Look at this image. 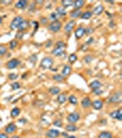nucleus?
<instances>
[{
  "mask_svg": "<svg viewBox=\"0 0 122 138\" xmlns=\"http://www.w3.org/2000/svg\"><path fill=\"white\" fill-rule=\"evenodd\" d=\"M62 27V22H61V21H59V20L52 21V22H51L50 24L48 25V30L50 31H52V32L56 33L61 31Z\"/></svg>",
  "mask_w": 122,
  "mask_h": 138,
  "instance_id": "nucleus-1",
  "label": "nucleus"
},
{
  "mask_svg": "<svg viewBox=\"0 0 122 138\" xmlns=\"http://www.w3.org/2000/svg\"><path fill=\"white\" fill-rule=\"evenodd\" d=\"M53 65V59L52 57H44L40 62V67L43 69H50Z\"/></svg>",
  "mask_w": 122,
  "mask_h": 138,
  "instance_id": "nucleus-2",
  "label": "nucleus"
},
{
  "mask_svg": "<svg viewBox=\"0 0 122 138\" xmlns=\"http://www.w3.org/2000/svg\"><path fill=\"white\" fill-rule=\"evenodd\" d=\"M24 20V18H22L21 16H16L14 18L12 19V21L10 22L9 24V28L11 31H14V30H17L18 28V26L20 25V23Z\"/></svg>",
  "mask_w": 122,
  "mask_h": 138,
  "instance_id": "nucleus-3",
  "label": "nucleus"
},
{
  "mask_svg": "<svg viewBox=\"0 0 122 138\" xmlns=\"http://www.w3.org/2000/svg\"><path fill=\"white\" fill-rule=\"evenodd\" d=\"M121 101H122V94H121V91L115 92V93L109 98V100H108V102H109V103H112V104L121 103Z\"/></svg>",
  "mask_w": 122,
  "mask_h": 138,
  "instance_id": "nucleus-4",
  "label": "nucleus"
},
{
  "mask_svg": "<svg viewBox=\"0 0 122 138\" xmlns=\"http://www.w3.org/2000/svg\"><path fill=\"white\" fill-rule=\"evenodd\" d=\"M20 64H21V62H20L18 58H13V59H11V60H9L8 62H6V67L8 69H9V70H12V69L17 68Z\"/></svg>",
  "mask_w": 122,
  "mask_h": 138,
  "instance_id": "nucleus-5",
  "label": "nucleus"
},
{
  "mask_svg": "<svg viewBox=\"0 0 122 138\" xmlns=\"http://www.w3.org/2000/svg\"><path fill=\"white\" fill-rule=\"evenodd\" d=\"M80 118H81V116L78 112H72V113L68 114V116L66 118V120H67V122H68L69 123H75V122H77L80 120Z\"/></svg>",
  "mask_w": 122,
  "mask_h": 138,
  "instance_id": "nucleus-6",
  "label": "nucleus"
},
{
  "mask_svg": "<svg viewBox=\"0 0 122 138\" xmlns=\"http://www.w3.org/2000/svg\"><path fill=\"white\" fill-rule=\"evenodd\" d=\"M74 35H75V38L77 40L82 39L85 35V28H84L83 26H79L74 31Z\"/></svg>",
  "mask_w": 122,
  "mask_h": 138,
  "instance_id": "nucleus-7",
  "label": "nucleus"
},
{
  "mask_svg": "<svg viewBox=\"0 0 122 138\" xmlns=\"http://www.w3.org/2000/svg\"><path fill=\"white\" fill-rule=\"evenodd\" d=\"M109 116L112 119H116L118 121H122V109H118L117 111H113L109 113Z\"/></svg>",
  "mask_w": 122,
  "mask_h": 138,
  "instance_id": "nucleus-8",
  "label": "nucleus"
},
{
  "mask_svg": "<svg viewBox=\"0 0 122 138\" xmlns=\"http://www.w3.org/2000/svg\"><path fill=\"white\" fill-rule=\"evenodd\" d=\"M17 131V125L14 122H11V123L8 124V125L5 127V133L6 134H14Z\"/></svg>",
  "mask_w": 122,
  "mask_h": 138,
  "instance_id": "nucleus-9",
  "label": "nucleus"
},
{
  "mask_svg": "<svg viewBox=\"0 0 122 138\" xmlns=\"http://www.w3.org/2000/svg\"><path fill=\"white\" fill-rule=\"evenodd\" d=\"M75 24H76V22H75V20H74V19L68 21V22L65 24V26H64V31H65V32L70 33L71 31L74 30V27H75Z\"/></svg>",
  "mask_w": 122,
  "mask_h": 138,
  "instance_id": "nucleus-10",
  "label": "nucleus"
},
{
  "mask_svg": "<svg viewBox=\"0 0 122 138\" xmlns=\"http://www.w3.org/2000/svg\"><path fill=\"white\" fill-rule=\"evenodd\" d=\"M61 134L60 131L57 129H51L46 133V137L48 138H57Z\"/></svg>",
  "mask_w": 122,
  "mask_h": 138,
  "instance_id": "nucleus-11",
  "label": "nucleus"
},
{
  "mask_svg": "<svg viewBox=\"0 0 122 138\" xmlns=\"http://www.w3.org/2000/svg\"><path fill=\"white\" fill-rule=\"evenodd\" d=\"M65 49L63 48H59V47H54V49L52 51V54L54 56H63L65 55V52H64Z\"/></svg>",
  "mask_w": 122,
  "mask_h": 138,
  "instance_id": "nucleus-12",
  "label": "nucleus"
},
{
  "mask_svg": "<svg viewBox=\"0 0 122 138\" xmlns=\"http://www.w3.org/2000/svg\"><path fill=\"white\" fill-rule=\"evenodd\" d=\"M72 71H73L72 66H71V65H65L63 66V68L62 69V74H61V75H62V77H68V75H71Z\"/></svg>",
  "mask_w": 122,
  "mask_h": 138,
  "instance_id": "nucleus-13",
  "label": "nucleus"
},
{
  "mask_svg": "<svg viewBox=\"0 0 122 138\" xmlns=\"http://www.w3.org/2000/svg\"><path fill=\"white\" fill-rule=\"evenodd\" d=\"M28 28H30V21L24 19V20L20 23V25L18 26V31H20V32H24V31H27Z\"/></svg>",
  "mask_w": 122,
  "mask_h": 138,
  "instance_id": "nucleus-14",
  "label": "nucleus"
},
{
  "mask_svg": "<svg viewBox=\"0 0 122 138\" xmlns=\"http://www.w3.org/2000/svg\"><path fill=\"white\" fill-rule=\"evenodd\" d=\"M104 6H103L102 4L100 5H97V6H96V8L93 9L92 11V14L95 15V16H100L101 14H102L103 12H104Z\"/></svg>",
  "mask_w": 122,
  "mask_h": 138,
  "instance_id": "nucleus-15",
  "label": "nucleus"
},
{
  "mask_svg": "<svg viewBox=\"0 0 122 138\" xmlns=\"http://www.w3.org/2000/svg\"><path fill=\"white\" fill-rule=\"evenodd\" d=\"M28 2L26 0H19L18 2H16L15 4V8H18V9H25V8L28 6Z\"/></svg>",
  "mask_w": 122,
  "mask_h": 138,
  "instance_id": "nucleus-16",
  "label": "nucleus"
},
{
  "mask_svg": "<svg viewBox=\"0 0 122 138\" xmlns=\"http://www.w3.org/2000/svg\"><path fill=\"white\" fill-rule=\"evenodd\" d=\"M91 105H92V101H91V99L89 97L84 98V99L81 100V106H82L84 109H87V108H89Z\"/></svg>",
  "mask_w": 122,
  "mask_h": 138,
  "instance_id": "nucleus-17",
  "label": "nucleus"
},
{
  "mask_svg": "<svg viewBox=\"0 0 122 138\" xmlns=\"http://www.w3.org/2000/svg\"><path fill=\"white\" fill-rule=\"evenodd\" d=\"M101 87H102V83L100 81H98V80H94V81L89 84V87H90L93 91L96 89H100Z\"/></svg>",
  "mask_w": 122,
  "mask_h": 138,
  "instance_id": "nucleus-18",
  "label": "nucleus"
},
{
  "mask_svg": "<svg viewBox=\"0 0 122 138\" xmlns=\"http://www.w3.org/2000/svg\"><path fill=\"white\" fill-rule=\"evenodd\" d=\"M91 106H93V108H94L95 110L99 111V110H101L103 108V106H104V102L101 100H96L92 102V105Z\"/></svg>",
  "mask_w": 122,
  "mask_h": 138,
  "instance_id": "nucleus-19",
  "label": "nucleus"
},
{
  "mask_svg": "<svg viewBox=\"0 0 122 138\" xmlns=\"http://www.w3.org/2000/svg\"><path fill=\"white\" fill-rule=\"evenodd\" d=\"M84 4H85V2L84 0H75V1H74L73 6L74 8V9H81L84 6Z\"/></svg>",
  "mask_w": 122,
  "mask_h": 138,
  "instance_id": "nucleus-20",
  "label": "nucleus"
},
{
  "mask_svg": "<svg viewBox=\"0 0 122 138\" xmlns=\"http://www.w3.org/2000/svg\"><path fill=\"white\" fill-rule=\"evenodd\" d=\"M97 138H113V134L109 131H103L98 134Z\"/></svg>",
  "mask_w": 122,
  "mask_h": 138,
  "instance_id": "nucleus-21",
  "label": "nucleus"
},
{
  "mask_svg": "<svg viewBox=\"0 0 122 138\" xmlns=\"http://www.w3.org/2000/svg\"><path fill=\"white\" fill-rule=\"evenodd\" d=\"M78 130V127L74 123H69L65 126V131L67 133H70V132H76V131Z\"/></svg>",
  "mask_w": 122,
  "mask_h": 138,
  "instance_id": "nucleus-22",
  "label": "nucleus"
},
{
  "mask_svg": "<svg viewBox=\"0 0 122 138\" xmlns=\"http://www.w3.org/2000/svg\"><path fill=\"white\" fill-rule=\"evenodd\" d=\"M82 13L83 12L81 11V9H74V10L70 12V16H71V18H78L81 17Z\"/></svg>",
  "mask_w": 122,
  "mask_h": 138,
  "instance_id": "nucleus-23",
  "label": "nucleus"
},
{
  "mask_svg": "<svg viewBox=\"0 0 122 138\" xmlns=\"http://www.w3.org/2000/svg\"><path fill=\"white\" fill-rule=\"evenodd\" d=\"M67 100V97H66L65 93H62V94H58V97H57V101L60 104H63L66 102Z\"/></svg>",
  "mask_w": 122,
  "mask_h": 138,
  "instance_id": "nucleus-24",
  "label": "nucleus"
},
{
  "mask_svg": "<svg viewBox=\"0 0 122 138\" xmlns=\"http://www.w3.org/2000/svg\"><path fill=\"white\" fill-rule=\"evenodd\" d=\"M55 13H57V15H58L59 17H64L66 15V11H65V8H63L62 6H58V8H56V11H55Z\"/></svg>",
  "mask_w": 122,
  "mask_h": 138,
  "instance_id": "nucleus-25",
  "label": "nucleus"
},
{
  "mask_svg": "<svg viewBox=\"0 0 122 138\" xmlns=\"http://www.w3.org/2000/svg\"><path fill=\"white\" fill-rule=\"evenodd\" d=\"M20 112H21V110H20L19 108L16 107V108H14L12 111H11V112H10V115H11V117L16 118V117H18V116L19 115Z\"/></svg>",
  "mask_w": 122,
  "mask_h": 138,
  "instance_id": "nucleus-26",
  "label": "nucleus"
},
{
  "mask_svg": "<svg viewBox=\"0 0 122 138\" xmlns=\"http://www.w3.org/2000/svg\"><path fill=\"white\" fill-rule=\"evenodd\" d=\"M92 16H93L92 11L87 10V11H84V12H83L80 18H83V19H89V18H91V17H92Z\"/></svg>",
  "mask_w": 122,
  "mask_h": 138,
  "instance_id": "nucleus-27",
  "label": "nucleus"
},
{
  "mask_svg": "<svg viewBox=\"0 0 122 138\" xmlns=\"http://www.w3.org/2000/svg\"><path fill=\"white\" fill-rule=\"evenodd\" d=\"M73 5H74V0H62V6L63 8H69Z\"/></svg>",
  "mask_w": 122,
  "mask_h": 138,
  "instance_id": "nucleus-28",
  "label": "nucleus"
},
{
  "mask_svg": "<svg viewBox=\"0 0 122 138\" xmlns=\"http://www.w3.org/2000/svg\"><path fill=\"white\" fill-rule=\"evenodd\" d=\"M60 91H61V89L58 87H52L49 88V92H50L52 95H58V94H60Z\"/></svg>",
  "mask_w": 122,
  "mask_h": 138,
  "instance_id": "nucleus-29",
  "label": "nucleus"
},
{
  "mask_svg": "<svg viewBox=\"0 0 122 138\" xmlns=\"http://www.w3.org/2000/svg\"><path fill=\"white\" fill-rule=\"evenodd\" d=\"M68 100L72 105H76V104L78 103V100H77V98L74 95H71L70 97L68 98Z\"/></svg>",
  "mask_w": 122,
  "mask_h": 138,
  "instance_id": "nucleus-30",
  "label": "nucleus"
},
{
  "mask_svg": "<svg viewBox=\"0 0 122 138\" xmlns=\"http://www.w3.org/2000/svg\"><path fill=\"white\" fill-rule=\"evenodd\" d=\"M52 79L57 82H62L64 80V77H62L60 74H56V75H54L53 77H52Z\"/></svg>",
  "mask_w": 122,
  "mask_h": 138,
  "instance_id": "nucleus-31",
  "label": "nucleus"
},
{
  "mask_svg": "<svg viewBox=\"0 0 122 138\" xmlns=\"http://www.w3.org/2000/svg\"><path fill=\"white\" fill-rule=\"evenodd\" d=\"M76 60H77V55H76L75 53H72V54L69 55L68 61H69V63H70L71 65H72V64H74V63H75Z\"/></svg>",
  "mask_w": 122,
  "mask_h": 138,
  "instance_id": "nucleus-32",
  "label": "nucleus"
},
{
  "mask_svg": "<svg viewBox=\"0 0 122 138\" xmlns=\"http://www.w3.org/2000/svg\"><path fill=\"white\" fill-rule=\"evenodd\" d=\"M59 18H60V17H59L58 15H57V13H55V12L51 13L50 17H49V18L52 21H57L59 19Z\"/></svg>",
  "mask_w": 122,
  "mask_h": 138,
  "instance_id": "nucleus-33",
  "label": "nucleus"
},
{
  "mask_svg": "<svg viewBox=\"0 0 122 138\" xmlns=\"http://www.w3.org/2000/svg\"><path fill=\"white\" fill-rule=\"evenodd\" d=\"M8 52V48H6L5 45L3 44H0V56H3L5 55Z\"/></svg>",
  "mask_w": 122,
  "mask_h": 138,
  "instance_id": "nucleus-34",
  "label": "nucleus"
},
{
  "mask_svg": "<svg viewBox=\"0 0 122 138\" xmlns=\"http://www.w3.org/2000/svg\"><path fill=\"white\" fill-rule=\"evenodd\" d=\"M18 43L17 40H12V41L9 43V49L10 50H14V49L18 46Z\"/></svg>",
  "mask_w": 122,
  "mask_h": 138,
  "instance_id": "nucleus-35",
  "label": "nucleus"
},
{
  "mask_svg": "<svg viewBox=\"0 0 122 138\" xmlns=\"http://www.w3.org/2000/svg\"><path fill=\"white\" fill-rule=\"evenodd\" d=\"M20 87H21V85H20L18 82H14V83L11 84V89H12V90H18V89H19Z\"/></svg>",
  "mask_w": 122,
  "mask_h": 138,
  "instance_id": "nucleus-36",
  "label": "nucleus"
},
{
  "mask_svg": "<svg viewBox=\"0 0 122 138\" xmlns=\"http://www.w3.org/2000/svg\"><path fill=\"white\" fill-rule=\"evenodd\" d=\"M66 46H67V45H66V43H64V42H62V41L57 42L56 45H55V47H59V48H63V49H65Z\"/></svg>",
  "mask_w": 122,
  "mask_h": 138,
  "instance_id": "nucleus-37",
  "label": "nucleus"
},
{
  "mask_svg": "<svg viewBox=\"0 0 122 138\" xmlns=\"http://www.w3.org/2000/svg\"><path fill=\"white\" fill-rule=\"evenodd\" d=\"M84 61L85 62V63H87V64L91 63V62L93 61V56H92V55H86V56H84Z\"/></svg>",
  "mask_w": 122,
  "mask_h": 138,
  "instance_id": "nucleus-38",
  "label": "nucleus"
},
{
  "mask_svg": "<svg viewBox=\"0 0 122 138\" xmlns=\"http://www.w3.org/2000/svg\"><path fill=\"white\" fill-rule=\"evenodd\" d=\"M28 60H30V62H31L32 64H35L37 62V60H38V57H37V54H34V55H31V56L28 58Z\"/></svg>",
  "mask_w": 122,
  "mask_h": 138,
  "instance_id": "nucleus-39",
  "label": "nucleus"
},
{
  "mask_svg": "<svg viewBox=\"0 0 122 138\" xmlns=\"http://www.w3.org/2000/svg\"><path fill=\"white\" fill-rule=\"evenodd\" d=\"M53 125L56 126V127H62V120H55L53 122Z\"/></svg>",
  "mask_w": 122,
  "mask_h": 138,
  "instance_id": "nucleus-40",
  "label": "nucleus"
},
{
  "mask_svg": "<svg viewBox=\"0 0 122 138\" xmlns=\"http://www.w3.org/2000/svg\"><path fill=\"white\" fill-rule=\"evenodd\" d=\"M18 75H17V74L11 73V74H9V75H8V79L15 80V79H17V78H18Z\"/></svg>",
  "mask_w": 122,
  "mask_h": 138,
  "instance_id": "nucleus-41",
  "label": "nucleus"
},
{
  "mask_svg": "<svg viewBox=\"0 0 122 138\" xmlns=\"http://www.w3.org/2000/svg\"><path fill=\"white\" fill-rule=\"evenodd\" d=\"M0 4L5 5V6H8V5L12 4V1H10V0H1V1H0Z\"/></svg>",
  "mask_w": 122,
  "mask_h": 138,
  "instance_id": "nucleus-42",
  "label": "nucleus"
},
{
  "mask_svg": "<svg viewBox=\"0 0 122 138\" xmlns=\"http://www.w3.org/2000/svg\"><path fill=\"white\" fill-rule=\"evenodd\" d=\"M93 32H94L93 28H91V27H87V28H85V34H92Z\"/></svg>",
  "mask_w": 122,
  "mask_h": 138,
  "instance_id": "nucleus-43",
  "label": "nucleus"
},
{
  "mask_svg": "<svg viewBox=\"0 0 122 138\" xmlns=\"http://www.w3.org/2000/svg\"><path fill=\"white\" fill-rule=\"evenodd\" d=\"M23 36H24V32H20V31H18V33L16 34V39L17 40H21L22 38H23Z\"/></svg>",
  "mask_w": 122,
  "mask_h": 138,
  "instance_id": "nucleus-44",
  "label": "nucleus"
},
{
  "mask_svg": "<svg viewBox=\"0 0 122 138\" xmlns=\"http://www.w3.org/2000/svg\"><path fill=\"white\" fill-rule=\"evenodd\" d=\"M40 20H41V24L46 25L47 23L49 22V18H45V17H42V18H40Z\"/></svg>",
  "mask_w": 122,
  "mask_h": 138,
  "instance_id": "nucleus-45",
  "label": "nucleus"
},
{
  "mask_svg": "<svg viewBox=\"0 0 122 138\" xmlns=\"http://www.w3.org/2000/svg\"><path fill=\"white\" fill-rule=\"evenodd\" d=\"M52 45V40H49V41L46 42V44H45V47L46 48H49V47H51Z\"/></svg>",
  "mask_w": 122,
  "mask_h": 138,
  "instance_id": "nucleus-46",
  "label": "nucleus"
},
{
  "mask_svg": "<svg viewBox=\"0 0 122 138\" xmlns=\"http://www.w3.org/2000/svg\"><path fill=\"white\" fill-rule=\"evenodd\" d=\"M94 41H95V40H94V38H93V37H91V38H89V39H88V41L86 42V44H87V45L91 44V43H94Z\"/></svg>",
  "mask_w": 122,
  "mask_h": 138,
  "instance_id": "nucleus-47",
  "label": "nucleus"
},
{
  "mask_svg": "<svg viewBox=\"0 0 122 138\" xmlns=\"http://www.w3.org/2000/svg\"><path fill=\"white\" fill-rule=\"evenodd\" d=\"M0 138H9L8 134H6V133H0Z\"/></svg>",
  "mask_w": 122,
  "mask_h": 138,
  "instance_id": "nucleus-48",
  "label": "nucleus"
},
{
  "mask_svg": "<svg viewBox=\"0 0 122 138\" xmlns=\"http://www.w3.org/2000/svg\"><path fill=\"white\" fill-rule=\"evenodd\" d=\"M94 93H96V95H101L103 93V91L100 89H96V90H94Z\"/></svg>",
  "mask_w": 122,
  "mask_h": 138,
  "instance_id": "nucleus-49",
  "label": "nucleus"
},
{
  "mask_svg": "<svg viewBox=\"0 0 122 138\" xmlns=\"http://www.w3.org/2000/svg\"><path fill=\"white\" fill-rule=\"evenodd\" d=\"M86 49H87V44H84L83 45L82 47H81V50H82V51H86Z\"/></svg>",
  "mask_w": 122,
  "mask_h": 138,
  "instance_id": "nucleus-50",
  "label": "nucleus"
},
{
  "mask_svg": "<svg viewBox=\"0 0 122 138\" xmlns=\"http://www.w3.org/2000/svg\"><path fill=\"white\" fill-rule=\"evenodd\" d=\"M2 22H3V18L2 17H0V25L2 24Z\"/></svg>",
  "mask_w": 122,
  "mask_h": 138,
  "instance_id": "nucleus-51",
  "label": "nucleus"
},
{
  "mask_svg": "<svg viewBox=\"0 0 122 138\" xmlns=\"http://www.w3.org/2000/svg\"><path fill=\"white\" fill-rule=\"evenodd\" d=\"M67 138H76V136H74V135H70V136H67Z\"/></svg>",
  "mask_w": 122,
  "mask_h": 138,
  "instance_id": "nucleus-52",
  "label": "nucleus"
},
{
  "mask_svg": "<svg viewBox=\"0 0 122 138\" xmlns=\"http://www.w3.org/2000/svg\"><path fill=\"white\" fill-rule=\"evenodd\" d=\"M10 138H20L19 136H18V135H14V136H11Z\"/></svg>",
  "mask_w": 122,
  "mask_h": 138,
  "instance_id": "nucleus-53",
  "label": "nucleus"
},
{
  "mask_svg": "<svg viewBox=\"0 0 122 138\" xmlns=\"http://www.w3.org/2000/svg\"><path fill=\"white\" fill-rule=\"evenodd\" d=\"M62 135H63V136H66V137H67V134H66V133H62Z\"/></svg>",
  "mask_w": 122,
  "mask_h": 138,
  "instance_id": "nucleus-54",
  "label": "nucleus"
}]
</instances>
